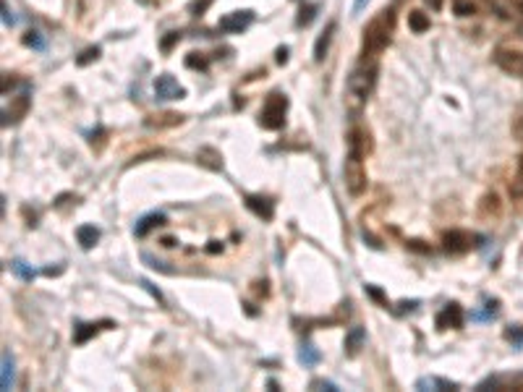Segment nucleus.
Masks as SVG:
<instances>
[{
	"label": "nucleus",
	"instance_id": "f257e3e1",
	"mask_svg": "<svg viewBox=\"0 0 523 392\" xmlns=\"http://www.w3.org/2000/svg\"><path fill=\"white\" fill-rule=\"evenodd\" d=\"M377 84V63L371 55H364L361 63L351 71L348 76V108L353 113H359L364 99L371 95V89Z\"/></svg>",
	"mask_w": 523,
	"mask_h": 392
},
{
	"label": "nucleus",
	"instance_id": "f03ea898",
	"mask_svg": "<svg viewBox=\"0 0 523 392\" xmlns=\"http://www.w3.org/2000/svg\"><path fill=\"white\" fill-rule=\"evenodd\" d=\"M392 29H395V13L392 11H380L364 26V55H377L390 44Z\"/></svg>",
	"mask_w": 523,
	"mask_h": 392
},
{
	"label": "nucleus",
	"instance_id": "7ed1b4c3",
	"mask_svg": "<svg viewBox=\"0 0 523 392\" xmlns=\"http://www.w3.org/2000/svg\"><path fill=\"white\" fill-rule=\"evenodd\" d=\"M285 113H288V97L280 92H273L264 99V108L259 113V126L267 131H280L285 126Z\"/></svg>",
	"mask_w": 523,
	"mask_h": 392
},
{
	"label": "nucleus",
	"instance_id": "20e7f679",
	"mask_svg": "<svg viewBox=\"0 0 523 392\" xmlns=\"http://www.w3.org/2000/svg\"><path fill=\"white\" fill-rule=\"evenodd\" d=\"M343 178H346V188L351 196H361L367 191V168H364L361 154L348 152L346 165H343Z\"/></svg>",
	"mask_w": 523,
	"mask_h": 392
},
{
	"label": "nucleus",
	"instance_id": "39448f33",
	"mask_svg": "<svg viewBox=\"0 0 523 392\" xmlns=\"http://www.w3.org/2000/svg\"><path fill=\"white\" fill-rule=\"evenodd\" d=\"M476 240H481L479 236H474V233H469V230H445L442 233V249L447 251V254H453V256H460V254H466V251L476 249L479 243Z\"/></svg>",
	"mask_w": 523,
	"mask_h": 392
},
{
	"label": "nucleus",
	"instance_id": "423d86ee",
	"mask_svg": "<svg viewBox=\"0 0 523 392\" xmlns=\"http://www.w3.org/2000/svg\"><path fill=\"white\" fill-rule=\"evenodd\" d=\"M463 322H466V314H463V306L458 304V301L445 304V309H442L435 319L437 329H460Z\"/></svg>",
	"mask_w": 523,
	"mask_h": 392
},
{
	"label": "nucleus",
	"instance_id": "0eeeda50",
	"mask_svg": "<svg viewBox=\"0 0 523 392\" xmlns=\"http://www.w3.org/2000/svg\"><path fill=\"white\" fill-rule=\"evenodd\" d=\"M494 63L500 65L505 74L523 76V53H518V50H510V47H497V50H494Z\"/></svg>",
	"mask_w": 523,
	"mask_h": 392
},
{
	"label": "nucleus",
	"instance_id": "6e6552de",
	"mask_svg": "<svg viewBox=\"0 0 523 392\" xmlns=\"http://www.w3.org/2000/svg\"><path fill=\"white\" fill-rule=\"evenodd\" d=\"M251 22H254V13H251V11H233V13H228V16H223V19H220V32L241 34V32H246V29H249Z\"/></svg>",
	"mask_w": 523,
	"mask_h": 392
},
{
	"label": "nucleus",
	"instance_id": "1a4fd4ad",
	"mask_svg": "<svg viewBox=\"0 0 523 392\" xmlns=\"http://www.w3.org/2000/svg\"><path fill=\"white\" fill-rule=\"evenodd\" d=\"M154 95H157V99H184L186 89L170 74H160L154 79Z\"/></svg>",
	"mask_w": 523,
	"mask_h": 392
},
{
	"label": "nucleus",
	"instance_id": "9d476101",
	"mask_svg": "<svg viewBox=\"0 0 523 392\" xmlns=\"http://www.w3.org/2000/svg\"><path fill=\"white\" fill-rule=\"evenodd\" d=\"M113 327H115V322H110V319H102V322H79L74 327V343L84 345V343H89V340L97 335L99 329H113Z\"/></svg>",
	"mask_w": 523,
	"mask_h": 392
},
{
	"label": "nucleus",
	"instance_id": "9b49d317",
	"mask_svg": "<svg viewBox=\"0 0 523 392\" xmlns=\"http://www.w3.org/2000/svg\"><path fill=\"white\" fill-rule=\"evenodd\" d=\"M348 152H356L367 157L371 152V133L364 126H353L348 133Z\"/></svg>",
	"mask_w": 523,
	"mask_h": 392
},
{
	"label": "nucleus",
	"instance_id": "f8f14e48",
	"mask_svg": "<svg viewBox=\"0 0 523 392\" xmlns=\"http://www.w3.org/2000/svg\"><path fill=\"white\" fill-rule=\"evenodd\" d=\"M29 102H32V99H29V92L24 89L22 95L11 102V110H8V108L3 110V126H8V123H19V120L29 113Z\"/></svg>",
	"mask_w": 523,
	"mask_h": 392
},
{
	"label": "nucleus",
	"instance_id": "ddd939ff",
	"mask_svg": "<svg viewBox=\"0 0 523 392\" xmlns=\"http://www.w3.org/2000/svg\"><path fill=\"white\" fill-rule=\"evenodd\" d=\"M414 387L419 392H426V390H432V392L460 390V384H458V382H450V379H445V377H435V374H429V377H421V379H416Z\"/></svg>",
	"mask_w": 523,
	"mask_h": 392
},
{
	"label": "nucleus",
	"instance_id": "4468645a",
	"mask_svg": "<svg viewBox=\"0 0 523 392\" xmlns=\"http://www.w3.org/2000/svg\"><path fill=\"white\" fill-rule=\"evenodd\" d=\"M246 207L257 215V218L262 220H273L275 218V204L267 199V196H259V194H246Z\"/></svg>",
	"mask_w": 523,
	"mask_h": 392
},
{
	"label": "nucleus",
	"instance_id": "2eb2a0df",
	"mask_svg": "<svg viewBox=\"0 0 523 392\" xmlns=\"http://www.w3.org/2000/svg\"><path fill=\"white\" fill-rule=\"evenodd\" d=\"M500 215H502L500 196L494 194V191H490V194L481 196V202H479V218L481 220H494V218H500Z\"/></svg>",
	"mask_w": 523,
	"mask_h": 392
},
{
	"label": "nucleus",
	"instance_id": "dca6fc26",
	"mask_svg": "<svg viewBox=\"0 0 523 392\" xmlns=\"http://www.w3.org/2000/svg\"><path fill=\"white\" fill-rule=\"evenodd\" d=\"M196 163L202 165V168H207V170H212V173H220L223 170V154L215 147H202L196 152Z\"/></svg>",
	"mask_w": 523,
	"mask_h": 392
},
{
	"label": "nucleus",
	"instance_id": "f3484780",
	"mask_svg": "<svg viewBox=\"0 0 523 392\" xmlns=\"http://www.w3.org/2000/svg\"><path fill=\"white\" fill-rule=\"evenodd\" d=\"M3 366H0V390L8 392L13 387V379H16V366H13V356L8 348H3Z\"/></svg>",
	"mask_w": 523,
	"mask_h": 392
},
{
	"label": "nucleus",
	"instance_id": "a211bd4d",
	"mask_svg": "<svg viewBox=\"0 0 523 392\" xmlns=\"http://www.w3.org/2000/svg\"><path fill=\"white\" fill-rule=\"evenodd\" d=\"M332 34H335V22L327 24L325 32L319 34V40H316V44H314V60H316V63H322V60H325L327 50H330V42H332Z\"/></svg>",
	"mask_w": 523,
	"mask_h": 392
},
{
	"label": "nucleus",
	"instance_id": "6ab92c4d",
	"mask_svg": "<svg viewBox=\"0 0 523 392\" xmlns=\"http://www.w3.org/2000/svg\"><path fill=\"white\" fill-rule=\"evenodd\" d=\"M144 123L150 129H173L178 123H184V115H178V113H160V115H150Z\"/></svg>",
	"mask_w": 523,
	"mask_h": 392
},
{
	"label": "nucleus",
	"instance_id": "aec40b11",
	"mask_svg": "<svg viewBox=\"0 0 523 392\" xmlns=\"http://www.w3.org/2000/svg\"><path fill=\"white\" fill-rule=\"evenodd\" d=\"M77 240H79V246H81L84 251L95 249V246H97V240H99V230L95 228V225H79V228H77Z\"/></svg>",
	"mask_w": 523,
	"mask_h": 392
},
{
	"label": "nucleus",
	"instance_id": "412c9836",
	"mask_svg": "<svg viewBox=\"0 0 523 392\" xmlns=\"http://www.w3.org/2000/svg\"><path fill=\"white\" fill-rule=\"evenodd\" d=\"M160 225H165V215L163 212H152V215H147V218H142L139 222H136L134 233H136V238H144L150 230L160 228Z\"/></svg>",
	"mask_w": 523,
	"mask_h": 392
},
{
	"label": "nucleus",
	"instance_id": "4be33fe9",
	"mask_svg": "<svg viewBox=\"0 0 523 392\" xmlns=\"http://www.w3.org/2000/svg\"><path fill=\"white\" fill-rule=\"evenodd\" d=\"M364 340H367L364 327H351V332L346 335V353H348V356H356L361 350V345H364Z\"/></svg>",
	"mask_w": 523,
	"mask_h": 392
},
{
	"label": "nucleus",
	"instance_id": "5701e85b",
	"mask_svg": "<svg viewBox=\"0 0 523 392\" xmlns=\"http://www.w3.org/2000/svg\"><path fill=\"white\" fill-rule=\"evenodd\" d=\"M510 199L515 204L523 207V157L518 160V170L513 175V183H510Z\"/></svg>",
	"mask_w": 523,
	"mask_h": 392
},
{
	"label": "nucleus",
	"instance_id": "b1692460",
	"mask_svg": "<svg viewBox=\"0 0 523 392\" xmlns=\"http://www.w3.org/2000/svg\"><path fill=\"white\" fill-rule=\"evenodd\" d=\"M316 11H319V6H316V3H306V6H301V11H298V19H296V26H298V29L309 26V24L316 19Z\"/></svg>",
	"mask_w": 523,
	"mask_h": 392
},
{
	"label": "nucleus",
	"instance_id": "393cba45",
	"mask_svg": "<svg viewBox=\"0 0 523 392\" xmlns=\"http://www.w3.org/2000/svg\"><path fill=\"white\" fill-rule=\"evenodd\" d=\"M319 359H322V356H319V350H316L312 343H304V345H301V350H298V361H301L304 366H316V364H319Z\"/></svg>",
	"mask_w": 523,
	"mask_h": 392
},
{
	"label": "nucleus",
	"instance_id": "a878e982",
	"mask_svg": "<svg viewBox=\"0 0 523 392\" xmlns=\"http://www.w3.org/2000/svg\"><path fill=\"white\" fill-rule=\"evenodd\" d=\"M429 16L426 13H421V11H414V13H408V26H411V32H416V34H421V32H426L429 29Z\"/></svg>",
	"mask_w": 523,
	"mask_h": 392
},
{
	"label": "nucleus",
	"instance_id": "bb28decb",
	"mask_svg": "<svg viewBox=\"0 0 523 392\" xmlns=\"http://www.w3.org/2000/svg\"><path fill=\"white\" fill-rule=\"evenodd\" d=\"M11 270H13V272H16V275H19L22 280H26V283H32V280H34V275H37V272H34V270H32V267H29V264L24 261V259H13V261H11Z\"/></svg>",
	"mask_w": 523,
	"mask_h": 392
},
{
	"label": "nucleus",
	"instance_id": "cd10ccee",
	"mask_svg": "<svg viewBox=\"0 0 523 392\" xmlns=\"http://www.w3.org/2000/svg\"><path fill=\"white\" fill-rule=\"evenodd\" d=\"M22 42L26 44V47H32V50H45V47H47V42H45V37L40 32H26L22 37Z\"/></svg>",
	"mask_w": 523,
	"mask_h": 392
},
{
	"label": "nucleus",
	"instance_id": "c85d7f7f",
	"mask_svg": "<svg viewBox=\"0 0 523 392\" xmlns=\"http://www.w3.org/2000/svg\"><path fill=\"white\" fill-rule=\"evenodd\" d=\"M487 3H490L492 8H494V11L500 13V16H513V13L518 11V8L513 6L510 0H487Z\"/></svg>",
	"mask_w": 523,
	"mask_h": 392
},
{
	"label": "nucleus",
	"instance_id": "c756f323",
	"mask_svg": "<svg viewBox=\"0 0 523 392\" xmlns=\"http://www.w3.org/2000/svg\"><path fill=\"white\" fill-rule=\"evenodd\" d=\"M186 65H188V68H194V71H207L209 60L202 53H191L188 58H186Z\"/></svg>",
	"mask_w": 523,
	"mask_h": 392
},
{
	"label": "nucleus",
	"instance_id": "7c9ffc66",
	"mask_svg": "<svg viewBox=\"0 0 523 392\" xmlns=\"http://www.w3.org/2000/svg\"><path fill=\"white\" fill-rule=\"evenodd\" d=\"M497 311H500V309H497V301H490L484 311H474V314H471V319H479V322H484V319H494V316H497Z\"/></svg>",
	"mask_w": 523,
	"mask_h": 392
},
{
	"label": "nucleus",
	"instance_id": "2f4dec72",
	"mask_svg": "<svg viewBox=\"0 0 523 392\" xmlns=\"http://www.w3.org/2000/svg\"><path fill=\"white\" fill-rule=\"evenodd\" d=\"M99 53H102L99 47H87V50H84V53H81V55L77 58V63H79V65H89L92 60H97Z\"/></svg>",
	"mask_w": 523,
	"mask_h": 392
},
{
	"label": "nucleus",
	"instance_id": "473e14b6",
	"mask_svg": "<svg viewBox=\"0 0 523 392\" xmlns=\"http://www.w3.org/2000/svg\"><path fill=\"white\" fill-rule=\"evenodd\" d=\"M142 259L152 267V270H160V272H165V275H173V267H168L165 261H160V259H154V256H150V254H142Z\"/></svg>",
	"mask_w": 523,
	"mask_h": 392
},
{
	"label": "nucleus",
	"instance_id": "72a5a7b5",
	"mask_svg": "<svg viewBox=\"0 0 523 392\" xmlns=\"http://www.w3.org/2000/svg\"><path fill=\"white\" fill-rule=\"evenodd\" d=\"M456 13L458 16H474L476 13V6L471 0H456Z\"/></svg>",
	"mask_w": 523,
	"mask_h": 392
},
{
	"label": "nucleus",
	"instance_id": "f704fd0d",
	"mask_svg": "<svg viewBox=\"0 0 523 392\" xmlns=\"http://www.w3.org/2000/svg\"><path fill=\"white\" fill-rule=\"evenodd\" d=\"M309 390H327V392H338L340 387L335 384V382L330 379H312V384H309Z\"/></svg>",
	"mask_w": 523,
	"mask_h": 392
},
{
	"label": "nucleus",
	"instance_id": "c9c22d12",
	"mask_svg": "<svg viewBox=\"0 0 523 392\" xmlns=\"http://www.w3.org/2000/svg\"><path fill=\"white\" fill-rule=\"evenodd\" d=\"M175 42H181V32H168V37L160 42V50H163V53H170Z\"/></svg>",
	"mask_w": 523,
	"mask_h": 392
},
{
	"label": "nucleus",
	"instance_id": "e433bc0d",
	"mask_svg": "<svg viewBox=\"0 0 523 392\" xmlns=\"http://www.w3.org/2000/svg\"><path fill=\"white\" fill-rule=\"evenodd\" d=\"M105 136H108V131L97 129V133H89V144H92V147H95V149L99 152V149L105 147Z\"/></svg>",
	"mask_w": 523,
	"mask_h": 392
},
{
	"label": "nucleus",
	"instance_id": "4c0bfd02",
	"mask_svg": "<svg viewBox=\"0 0 523 392\" xmlns=\"http://www.w3.org/2000/svg\"><path fill=\"white\" fill-rule=\"evenodd\" d=\"M505 340H510L515 345L523 343V327H513V329H505Z\"/></svg>",
	"mask_w": 523,
	"mask_h": 392
},
{
	"label": "nucleus",
	"instance_id": "58836bf2",
	"mask_svg": "<svg viewBox=\"0 0 523 392\" xmlns=\"http://www.w3.org/2000/svg\"><path fill=\"white\" fill-rule=\"evenodd\" d=\"M405 249L419 251V254H432V246H426L424 240H405Z\"/></svg>",
	"mask_w": 523,
	"mask_h": 392
},
{
	"label": "nucleus",
	"instance_id": "ea45409f",
	"mask_svg": "<svg viewBox=\"0 0 523 392\" xmlns=\"http://www.w3.org/2000/svg\"><path fill=\"white\" fill-rule=\"evenodd\" d=\"M142 288H144V291H147L150 295H152V298H154V301H157L160 306L165 304V301H163V293H160V291H157V288H154V285L150 283V280H142Z\"/></svg>",
	"mask_w": 523,
	"mask_h": 392
},
{
	"label": "nucleus",
	"instance_id": "a19ab883",
	"mask_svg": "<svg viewBox=\"0 0 523 392\" xmlns=\"http://www.w3.org/2000/svg\"><path fill=\"white\" fill-rule=\"evenodd\" d=\"M209 3H212V0H194V3H191V13H194V16H202V13L209 8Z\"/></svg>",
	"mask_w": 523,
	"mask_h": 392
},
{
	"label": "nucleus",
	"instance_id": "79ce46f5",
	"mask_svg": "<svg viewBox=\"0 0 523 392\" xmlns=\"http://www.w3.org/2000/svg\"><path fill=\"white\" fill-rule=\"evenodd\" d=\"M367 293H369L371 298H374V301H377V304L387 306V298H385V295H382V291H380V288H374V285H367Z\"/></svg>",
	"mask_w": 523,
	"mask_h": 392
},
{
	"label": "nucleus",
	"instance_id": "37998d69",
	"mask_svg": "<svg viewBox=\"0 0 523 392\" xmlns=\"http://www.w3.org/2000/svg\"><path fill=\"white\" fill-rule=\"evenodd\" d=\"M513 133H515V139H521V142H523V113L513 120Z\"/></svg>",
	"mask_w": 523,
	"mask_h": 392
},
{
	"label": "nucleus",
	"instance_id": "c03bdc74",
	"mask_svg": "<svg viewBox=\"0 0 523 392\" xmlns=\"http://www.w3.org/2000/svg\"><path fill=\"white\" fill-rule=\"evenodd\" d=\"M3 24H6V26H13V24H16V19L11 16V8H8L6 0H3Z\"/></svg>",
	"mask_w": 523,
	"mask_h": 392
},
{
	"label": "nucleus",
	"instance_id": "a18cd8bd",
	"mask_svg": "<svg viewBox=\"0 0 523 392\" xmlns=\"http://www.w3.org/2000/svg\"><path fill=\"white\" fill-rule=\"evenodd\" d=\"M275 60H277L280 65L288 63V47H285V44H283V47H277V53H275Z\"/></svg>",
	"mask_w": 523,
	"mask_h": 392
},
{
	"label": "nucleus",
	"instance_id": "49530a36",
	"mask_svg": "<svg viewBox=\"0 0 523 392\" xmlns=\"http://www.w3.org/2000/svg\"><path fill=\"white\" fill-rule=\"evenodd\" d=\"M207 254H212V256H215V254H223V240H209Z\"/></svg>",
	"mask_w": 523,
	"mask_h": 392
},
{
	"label": "nucleus",
	"instance_id": "de8ad7c7",
	"mask_svg": "<svg viewBox=\"0 0 523 392\" xmlns=\"http://www.w3.org/2000/svg\"><path fill=\"white\" fill-rule=\"evenodd\" d=\"M401 306H403V309H401L403 314L405 311H416V309H419V301H401Z\"/></svg>",
	"mask_w": 523,
	"mask_h": 392
},
{
	"label": "nucleus",
	"instance_id": "09e8293b",
	"mask_svg": "<svg viewBox=\"0 0 523 392\" xmlns=\"http://www.w3.org/2000/svg\"><path fill=\"white\" fill-rule=\"evenodd\" d=\"M42 272L47 275V277H53V275H61V272H63V264H61V267H45Z\"/></svg>",
	"mask_w": 523,
	"mask_h": 392
},
{
	"label": "nucleus",
	"instance_id": "8fccbe9b",
	"mask_svg": "<svg viewBox=\"0 0 523 392\" xmlns=\"http://www.w3.org/2000/svg\"><path fill=\"white\" fill-rule=\"evenodd\" d=\"M367 3H369V0H353V13L364 11V8H367Z\"/></svg>",
	"mask_w": 523,
	"mask_h": 392
},
{
	"label": "nucleus",
	"instance_id": "3c124183",
	"mask_svg": "<svg viewBox=\"0 0 523 392\" xmlns=\"http://www.w3.org/2000/svg\"><path fill=\"white\" fill-rule=\"evenodd\" d=\"M163 246H165V249H173V246H175V238H170V236H165V238H163Z\"/></svg>",
	"mask_w": 523,
	"mask_h": 392
},
{
	"label": "nucleus",
	"instance_id": "603ef678",
	"mask_svg": "<svg viewBox=\"0 0 523 392\" xmlns=\"http://www.w3.org/2000/svg\"><path fill=\"white\" fill-rule=\"evenodd\" d=\"M264 285H267V283H257V288H254V291H257V293H262V295H267V288H264Z\"/></svg>",
	"mask_w": 523,
	"mask_h": 392
},
{
	"label": "nucleus",
	"instance_id": "864d4df0",
	"mask_svg": "<svg viewBox=\"0 0 523 392\" xmlns=\"http://www.w3.org/2000/svg\"><path fill=\"white\" fill-rule=\"evenodd\" d=\"M510 3L515 6V8H518V11H523V0H510Z\"/></svg>",
	"mask_w": 523,
	"mask_h": 392
}]
</instances>
